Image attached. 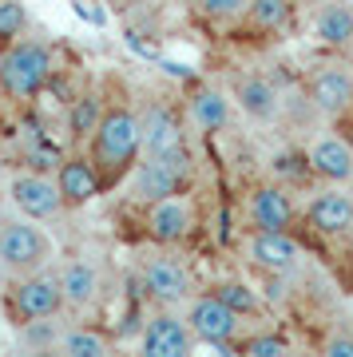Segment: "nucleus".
I'll list each match as a JSON object with an SVG mask.
<instances>
[{"label": "nucleus", "mask_w": 353, "mask_h": 357, "mask_svg": "<svg viewBox=\"0 0 353 357\" xmlns=\"http://www.w3.org/2000/svg\"><path fill=\"white\" fill-rule=\"evenodd\" d=\"M96 167H100L103 183H115L127 167H135L139 151H143V128L139 115L127 107H112L103 112L100 128H96Z\"/></svg>", "instance_id": "nucleus-1"}, {"label": "nucleus", "mask_w": 353, "mask_h": 357, "mask_svg": "<svg viewBox=\"0 0 353 357\" xmlns=\"http://www.w3.org/2000/svg\"><path fill=\"white\" fill-rule=\"evenodd\" d=\"M48 76H52V52L40 40H13V48L0 56V88L13 100L40 96Z\"/></svg>", "instance_id": "nucleus-2"}, {"label": "nucleus", "mask_w": 353, "mask_h": 357, "mask_svg": "<svg viewBox=\"0 0 353 357\" xmlns=\"http://www.w3.org/2000/svg\"><path fill=\"white\" fill-rule=\"evenodd\" d=\"M48 258H52V243L36 227V218H16L0 230V266L8 274H32Z\"/></svg>", "instance_id": "nucleus-3"}, {"label": "nucleus", "mask_w": 353, "mask_h": 357, "mask_svg": "<svg viewBox=\"0 0 353 357\" xmlns=\"http://www.w3.org/2000/svg\"><path fill=\"white\" fill-rule=\"evenodd\" d=\"M190 178V151L183 147V151L175 155H147L143 163H135V195L139 199H151V203H159V199H167V195H179V187Z\"/></svg>", "instance_id": "nucleus-4"}, {"label": "nucleus", "mask_w": 353, "mask_h": 357, "mask_svg": "<svg viewBox=\"0 0 353 357\" xmlns=\"http://www.w3.org/2000/svg\"><path fill=\"white\" fill-rule=\"evenodd\" d=\"M187 326L195 333V342H206L223 349V354H234L230 342H234V333H239V314L218 298V294H206V298H195L187 310Z\"/></svg>", "instance_id": "nucleus-5"}, {"label": "nucleus", "mask_w": 353, "mask_h": 357, "mask_svg": "<svg viewBox=\"0 0 353 357\" xmlns=\"http://www.w3.org/2000/svg\"><path fill=\"white\" fill-rule=\"evenodd\" d=\"M63 306V286L60 274H20V282L13 286V314L16 321H44L52 314H60Z\"/></svg>", "instance_id": "nucleus-6"}, {"label": "nucleus", "mask_w": 353, "mask_h": 357, "mask_svg": "<svg viewBox=\"0 0 353 357\" xmlns=\"http://www.w3.org/2000/svg\"><path fill=\"white\" fill-rule=\"evenodd\" d=\"M8 199H13V206L20 211L24 218H52V215H60V206L63 203V195H60V183L48 175H16L13 178V187H8Z\"/></svg>", "instance_id": "nucleus-7"}, {"label": "nucleus", "mask_w": 353, "mask_h": 357, "mask_svg": "<svg viewBox=\"0 0 353 357\" xmlns=\"http://www.w3.org/2000/svg\"><path fill=\"white\" fill-rule=\"evenodd\" d=\"M254 266L270 270V274H290L302 262V246L290 238V230H254V238L246 243Z\"/></svg>", "instance_id": "nucleus-8"}, {"label": "nucleus", "mask_w": 353, "mask_h": 357, "mask_svg": "<svg viewBox=\"0 0 353 357\" xmlns=\"http://www.w3.org/2000/svg\"><path fill=\"white\" fill-rule=\"evenodd\" d=\"M139 128H143V155H175L183 151V119L175 107L155 103L139 115Z\"/></svg>", "instance_id": "nucleus-9"}, {"label": "nucleus", "mask_w": 353, "mask_h": 357, "mask_svg": "<svg viewBox=\"0 0 353 357\" xmlns=\"http://www.w3.org/2000/svg\"><path fill=\"white\" fill-rule=\"evenodd\" d=\"M143 294L159 306H183L190 298V278L175 258H151L143 266Z\"/></svg>", "instance_id": "nucleus-10"}, {"label": "nucleus", "mask_w": 353, "mask_h": 357, "mask_svg": "<svg viewBox=\"0 0 353 357\" xmlns=\"http://www.w3.org/2000/svg\"><path fill=\"white\" fill-rule=\"evenodd\" d=\"M310 103L326 119H341L353 107V72L350 68H322L310 79Z\"/></svg>", "instance_id": "nucleus-11"}, {"label": "nucleus", "mask_w": 353, "mask_h": 357, "mask_svg": "<svg viewBox=\"0 0 353 357\" xmlns=\"http://www.w3.org/2000/svg\"><path fill=\"white\" fill-rule=\"evenodd\" d=\"M306 222L317 234H345V230H353V195L345 191V183L314 195V203L306 211Z\"/></svg>", "instance_id": "nucleus-12"}, {"label": "nucleus", "mask_w": 353, "mask_h": 357, "mask_svg": "<svg viewBox=\"0 0 353 357\" xmlns=\"http://www.w3.org/2000/svg\"><path fill=\"white\" fill-rule=\"evenodd\" d=\"M60 195L68 206H84L91 203L96 195L107 187L100 175V167H96V159H84V155H72V159H63L60 163Z\"/></svg>", "instance_id": "nucleus-13"}, {"label": "nucleus", "mask_w": 353, "mask_h": 357, "mask_svg": "<svg viewBox=\"0 0 353 357\" xmlns=\"http://www.w3.org/2000/svg\"><path fill=\"white\" fill-rule=\"evenodd\" d=\"M190 345H195V333L175 314H159L143 326V354L151 357H187Z\"/></svg>", "instance_id": "nucleus-14"}, {"label": "nucleus", "mask_w": 353, "mask_h": 357, "mask_svg": "<svg viewBox=\"0 0 353 357\" xmlns=\"http://www.w3.org/2000/svg\"><path fill=\"white\" fill-rule=\"evenodd\" d=\"M190 227H195V211L190 203H183L179 195H167L159 203H151V215H147V234L155 243H179L187 238Z\"/></svg>", "instance_id": "nucleus-15"}, {"label": "nucleus", "mask_w": 353, "mask_h": 357, "mask_svg": "<svg viewBox=\"0 0 353 357\" xmlns=\"http://www.w3.org/2000/svg\"><path fill=\"white\" fill-rule=\"evenodd\" d=\"M306 159L314 167V175L329 178V183H353V143L350 139L322 135V139H314Z\"/></svg>", "instance_id": "nucleus-16"}, {"label": "nucleus", "mask_w": 353, "mask_h": 357, "mask_svg": "<svg viewBox=\"0 0 353 357\" xmlns=\"http://www.w3.org/2000/svg\"><path fill=\"white\" fill-rule=\"evenodd\" d=\"M250 222L254 230H290L294 222V199L286 187H258L250 199Z\"/></svg>", "instance_id": "nucleus-17"}, {"label": "nucleus", "mask_w": 353, "mask_h": 357, "mask_svg": "<svg viewBox=\"0 0 353 357\" xmlns=\"http://www.w3.org/2000/svg\"><path fill=\"white\" fill-rule=\"evenodd\" d=\"M60 286H63V306H91L96 294H100V266L88 262V258H72L68 266L60 270Z\"/></svg>", "instance_id": "nucleus-18"}, {"label": "nucleus", "mask_w": 353, "mask_h": 357, "mask_svg": "<svg viewBox=\"0 0 353 357\" xmlns=\"http://www.w3.org/2000/svg\"><path fill=\"white\" fill-rule=\"evenodd\" d=\"M314 36L322 40V44H329V48L353 44V4L350 0H333V4H326V8L317 13Z\"/></svg>", "instance_id": "nucleus-19"}, {"label": "nucleus", "mask_w": 353, "mask_h": 357, "mask_svg": "<svg viewBox=\"0 0 353 357\" xmlns=\"http://www.w3.org/2000/svg\"><path fill=\"white\" fill-rule=\"evenodd\" d=\"M234 100H239V107L250 119H274L278 115V91L270 79L262 76H250V79H242L239 91H234Z\"/></svg>", "instance_id": "nucleus-20"}, {"label": "nucleus", "mask_w": 353, "mask_h": 357, "mask_svg": "<svg viewBox=\"0 0 353 357\" xmlns=\"http://www.w3.org/2000/svg\"><path fill=\"white\" fill-rule=\"evenodd\" d=\"M190 119L202 131H223L230 123V100L218 88H199L190 96Z\"/></svg>", "instance_id": "nucleus-21"}, {"label": "nucleus", "mask_w": 353, "mask_h": 357, "mask_svg": "<svg viewBox=\"0 0 353 357\" xmlns=\"http://www.w3.org/2000/svg\"><path fill=\"white\" fill-rule=\"evenodd\" d=\"M103 119V103L100 96H80L76 103H72V115H68V131H72V139H91L96 135V128H100Z\"/></svg>", "instance_id": "nucleus-22"}, {"label": "nucleus", "mask_w": 353, "mask_h": 357, "mask_svg": "<svg viewBox=\"0 0 353 357\" xmlns=\"http://www.w3.org/2000/svg\"><path fill=\"white\" fill-rule=\"evenodd\" d=\"M56 349H63L68 357H103L107 354V337H100L96 330H68L60 333Z\"/></svg>", "instance_id": "nucleus-23"}, {"label": "nucleus", "mask_w": 353, "mask_h": 357, "mask_svg": "<svg viewBox=\"0 0 353 357\" xmlns=\"http://www.w3.org/2000/svg\"><path fill=\"white\" fill-rule=\"evenodd\" d=\"M246 13H250V24L258 32H274L290 20V0H250Z\"/></svg>", "instance_id": "nucleus-24"}, {"label": "nucleus", "mask_w": 353, "mask_h": 357, "mask_svg": "<svg viewBox=\"0 0 353 357\" xmlns=\"http://www.w3.org/2000/svg\"><path fill=\"white\" fill-rule=\"evenodd\" d=\"M218 298H223L239 318L242 314H258V310H262V298H258V290H254L250 282H223V286H218Z\"/></svg>", "instance_id": "nucleus-25"}, {"label": "nucleus", "mask_w": 353, "mask_h": 357, "mask_svg": "<svg viewBox=\"0 0 353 357\" xmlns=\"http://www.w3.org/2000/svg\"><path fill=\"white\" fill-rule=\"evenodd\" d=\"M28 28V13L16 4V0H0V36L16 40Z\"/></svg>", "instance_id": "nucleus-26"}, {"label": "nucleus", "mask_w": 353, "mask_h": 357, "mask_svg": "<svg viewBox=\"0 0 353 357\" xmlns=\"http://www.w3.org/2000/svg\"><path fill=\"white\" fill-rule=\"evenodd\" d=\"M242 354H250V357H278V354H290V342H286L282 333H262V337H250V342L242 345Z\"/></svg>", "instance_id": "nucleus-27"}, {"label": "nucleus", "mask_w": 353, "mask_h": 357, "mask_svg": "<svg viewBox=\"0 0 353 357\" xmlns=\"http://www.w3.org/2000/svg\"><path fill=\"white\" fill-rule=\"evenodd\" d=\"M199 4H202V13H206V16H215V20H230V16L246 13V4H250V0H199Z\"/></svg>", "instance_id": "nucleus-28"}, {"label": "nucleus", "mask_w": 353, "mask_h": 357, "mask_svg": "<svg viewBox=\"0 0 353 357\" xmlns=\"http://www.w3.org/2000/svg\"><path fill=\"white\" fill-rule=\"evenodd\" d=\"M326 354L329 357H353V337H329Z\"/></svg>", "instance_id": "nucleus-29"}, {"label": "nucleus", "mask_w": 353, "mask_h": 357, "mask_svg": "<svg viewBox=\"0 0 353 357\" xmlns=\"http://www.w3.org/2000/svg\"><path fill=\"white\" fill-rule=\"evenodd\" d=\"M8 227V215H4V203H0V230Z\"/></svg>", "instance_id": "nucleus-30"}, {"label": "nucleus", "mask_w": 353, "mask_h": 357, "mask_svg": "<svg viewBox=\"0 0 353 357\" xmlns=\"http://www.w3.org/2000/svg\"><path fill=\"white\" fill-rule=\"evenodd\" d=\"M0 171H4V159H0Z\"/></svg>", "instance_id": "nucleus-31"}, {"label": "nucleus", "mask_w": 353, "mask_h": 357, "mask_svg": "<svg viewBox=\"0 0 353 357\" xmlns=\"http://www.w3.org/2000/svg\"><path fill=\"white\" fill-rule=\"evenodd\" d=\"M350 143H353V131H350Z\"/></svg>", "instance_id": "nucleus-32"}]
</instances>
